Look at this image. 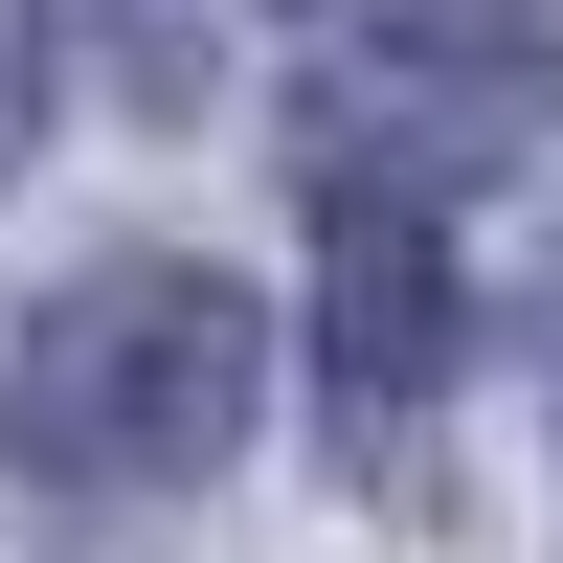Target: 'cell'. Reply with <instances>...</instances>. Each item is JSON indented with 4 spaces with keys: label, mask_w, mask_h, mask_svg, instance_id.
Masks as SVG:
<instances>
[{
    "label": "cell",
    "mask_w": 563,
    "mask_h": 563,
    "mask_svg": "<svg viewBox=\"0 0 563 563\" xmlns=\"http://www.w3.org/2000/svg\"><path fill=\"white\" fill-rule=\"evenodd\" d=\"M23 135H45V0H0V180H23Z\"/></svg>",
    "instance_id": "3"
},
{
    "label": "cell",
    "mask_w": 563,
    "mask_h": 563,
    "mask_svg": "<svg viewBox=\"0 0 563 563\" xmlns=\"http://www.w3.org/2000/svg\"><path fill=\"white\" fill-rule=\"evenodd\" d=\"M451 339H474V294H451V203L384 158H316V384H339L361 451H406L451 406Z\"/></svg>",
    "instance_id": "2"
},
{
    "label": "cell",
    "mask_w": 563,
    "mask_h": 563,
    "mask_svg": "<svg viewBox=\"0 0 563 563\" xmlns=\"http://www.w3.org/2000/svg\"><path fill=\"white\" fill-rule=\"evenodd\" d=\"M249 384H271L249 294L203 249H113V271H68V294L0 316V474L135 519V496H180V474L249 451Z\"/></svg>",
    "instance_id": "1"
}]
</instances>
